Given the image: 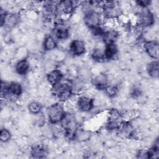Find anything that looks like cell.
Returning <instances> with one entry per match:
<instances>
[{
	"instance_id": "cell-1",
	"label": "cell",
	"mask_w": 159,
	"mask_h": 159,
	"mask_svg": "<svg viewBox=\"0 0 159 159\" xmlns=\"http://www.w3.org/2000/svg\"><path fill=\"white\" fill-rule=\"evenodd\" d=\"M60 124L65 131L66 137L70 140L75 139L78 130V122L75 116L72 113L65 112Z\"/></svg>"
},
{
	"instance_id": "cell-2",
	"label": "cell",
	"mask_w": 159,
	"mask_h": 159,
	"mask_svg": "<svg viewBox=\"0 0 159 159\" xmlns=\"http://www.w3.org/2000/svg\"><path fill=\"white\" fill-rule=\"evenodd\" d=\"M22 93V88L17 82H11L9 83H2L1 95L6 99L11 101L17 99Z\"/></svg>"
},
{
	"instance_id": "cell-3",
	"label": "cell",
	"mask_w": 159,
	"mask_h": 159,
	"mask_svg": "<svg viewBox=\"0 0 159 159\" xmlns=\"http://www.w3.org/2000/svg\"><path fill=\"white\" fill-rule=\"evenodd\" d=\"M73 89L70 83L60 82L52 86V93L54 96L60 101L63 102L70 98Z\"/></svg>"
},
{
	"instance_id": "cell-4",
	"label": "cell",
	"mask_w": 159,
	"mask_h": 159,
	"mask_svg": "<svg viewBox=\"0 0 159 159\" xmlns=\"http://www.w3.org/2000/svg\"><path fill=\"white\" fill-rule=\"evenodd\" d=\"M103 16L107 19H112L119 17L122 14V9L119 3L117 1H109L101 2Z\"/></svg>"
},
{
	"instance_id": "cell-5",
	"label": "cell",
	"mask_w": 159,
	"mask_h": 159,
	"mask_svg": "<svg viewBox=\"0 0 159 159\" xmlns=\"http://www.w3.org/2000/svg\"><path fill=\"white\" fill-rule=\"evenodd\" d=\"M65 111L63 105L60 102L54 103L47 109V114L49 122L52 124L60 123Z\"/></svg>"
},
{
	"instance_id": "cell-6",
	"label": "cell",
	"mask_w": 159,
	"mask_h": 159,
	"mask_svg": "<svg viewBox=\"0 0 159 159\" xmlns=\"http://www.w3.org/2000/svg\"><path fill=\"white\" fill-rule=\"evenodd\" d=\"M85 25L91 30L100 27L101 23V15L99 12L94 9H91L85 12L84 17Z\"/></svg>"
},
{
	"instance_id": "cell-7",
	"label": "cell",
	"mask_w": 159,
	"mask_h": 159,
	"mask_svg": "<svg viewBox=\"0 0 159 159\" xmlns=\"http://www.w3.org/2000/svg\"><path fill=\"white\" fill-rule=\"evenodd\" d=\"M122 121V116L119 111L116 109H112L108 113L106 128L110 130H116Z\"/></svg>"
},
{
	"instance_id": "cell-8",
	"label": "cell",
	"mask_w": 159,
	"mask_h": 159,
	"mask_svg": "<svg viewBox=\"0 0 159 159\" xmlns=\"http://www.w3.org/2000/svg\"><path fill=\"white\" fill-rule=\"evenodd\" d=\"M138 14V25L141 27H149L155 22V16L148 8H140Z\"/></svg>"
},
{
	"instance_id": "cell-9",
	"label": "cell",
	"mask_w": 159,
	"mask_h": 159,
	"mask_svg": "<svg viewBox=\"0 0 159 159\" xmlns=\"http://www.w3.org/2000/svg\"><path fill=\"white\" fill-rule=\"evenodd\" d=\"M117 134L121 137L130 139L135 135V129L132 124L129 121H122L116 130Z\"/></svg>"
},
{
	"instance_id": "cell-10",
	"label": "cell",
	"mask_w": 159,
	"mask_h": 159,
	"mask_svg": "<svg viewBox=\"0 0 159 159\" xmlns=\"http://www.w3.org/2000/svg\"><path fill=\"white\" fill-rule=\"evenodd\" d=\"M20 20L19 16L15 13L1 12V25H6L8 27H13L16 25Z\"/></svg>"
},
{
	"instance_id": "cell-11",
	"label": "cell",
	"mask_w": 159,
	"mask_h": 159,
	"mask_svg": "<svg viewBox=\"0 0 159 159\" xmlns=\"http://www.w3.org/2000/svg\"><path fill=\"white\" fill-rule=\"evenodd\" d=\"M143 47L147 54L152 58L158 60V42L156 40H145L143 42Z\"/></svg>"
},
{
	"instance_id": "cell-12",
	"label": "cell",
	"mask_w": 159,
	"mask_h": 159,
	"mask_svg": "<svg viewBox=\"0 0 159 159\" xmlns=\"http://www.w3.org/2000/svg\"><path fill=\"white\" fill-rule=\"evenodd\" d=\"M69 51L71 55L80 56L86 52V45L84 41L80 39L73 40L69 46Z\"/></svg>"
},
{
	"instance_id": "cell-13",
	"label": "cell",
	"mask_w": 159,
	"mask_h": 159,
	"mask_svg": "<svg viewBox=\"0 0 159 159\" xmlns=\"http://www.w3.org/2000/svg\"><path fill=\"white\" fill-rule=\"evenodd\" d=\"M78 109L82 112H88L94 106V99L91 98L81 96L79 97L76 101Z\"/></svg>"
},
{
	"instance_id": "cell-14",
	"label": "cell",
	"mask_w": 159,
	"mask_h": 159,
	"mask_svg": "<svg viewBox=\"0 0 159 159\" xmlns=\"http://www.w3.org/2000/svg\"><path fill=\"white\" fill-rule=\"evenodd\" d=\"M77 3V2L73 1H60L58 5V14L61 12L66 15L71 14L75 9Z\"/></svg>"
},
{
	"instance_id": "cell-15",
	"label": "cell",
	"mask_w": 159,
	"mask_h": 159,
	"mask_svg": "<svg viewBox=\"0 0 159 159\" xmlns=\"http://www.w3.org/2000/svg\"><path fill=\"white\" fill-rule=\"evenodd\" d=\"M91 83L98 89L104 90L109 84L108 77L104 73H100L92 78Z\"/></svg>"
},
{
	"instance_id": "cell-16",
	"label": "cell",
	"mask_w": 159,
	"mask_h": 159,
	"mask_svg": "<svg viewBox=\"0 0 159 159\" xmlns=\"http://www.w3.org/2000/svg\"><path fill=\"white\" fill-rule=\"evenodd\" d=\"M69 29L63 23H58L55 26L53 34L55 39L65 40L69 37Z\"/></svg>"
},
{
	"instance_id": "cell-17",
	"label": "cell",
	"mask_w": 159,
	"mask_h": 159,
	"mask_svg": "<svg viewBox=\"0 0 159 159\" xmlns=\"http://www.w3.org/2000/svg\"><path fill=\"white\" fill-rule=\"evenodd\" d=\"M63 76V75L61 71L59 70L55 69L50 71L47 75V80L48 83L52 86H53L61 81Z\"/></svg>"
},
{
	"instance_id": "cell-18",
	"label": "cell",
	"mask_w": 159,
	"mask_h": 159,
	"mask_svg": "<svg viewBox=\"0 0 159 159\" xmlns=\"http://www.w3.org/2000/svg\"><path fill=\"white\" fill-rule=\"evenodd\" d=\"M119 36V32L116 30L114 29H110L107 30H104L102 36V39L106 45L108 43H116Z\"/></svg>"
},
{
	"instance_id": "cell-19",
	"label": "cell",
	"mask_w": 159,
	"mask_h": 159,
	"mask_svg": "<svg viewBox=\"0 0 159 159\" xmlns=\"http://www.w3.org/2000/svg\"><path fill=\"white\" fill-rule=\"evenodd\" d=\"M118 52V48L116 43H108L105 45V48L104 50V56L106 60H112L117 55Z\"/></svg>"
},
{
	"instance_id": "cell-20",
	"label": "cell",
	"mask_w": 159,
	"mask_h": 159,
	"mask_svg": "<svg viewBox=\"0 0 159 159\" xmlns=\"http://www.w3.org/2000/svg\"><path fill=\"white\" fill-rule=\"evenodd\" d=\"M30 65L27 60L22 59L18 61L15 65V70L19 75H25L28 72Z\"/></svg>"
},
{
	"instance_id": "cell-21",
	"label": "cell",
	"mask_w": 159,
	"mask_h": 159,
	"mask_svg": "<svg viewBox=\"0 0 159 159\" xmlns=\"http://www.w3.org/2000/svg\"><path fill=\"white\" fill-rule=\"evenodd\" d=\"M30 154L32 157L34 158H44L48 155V152L44 147L35 145L32 148Z\"/></svg>"
},
{
	"instance_id": "cell-22",
	"label": "cell",
	"mask_w": 159,
	"mask_h": 159,
	"mask_svg": "<svg viewBox=\"0 0 159 159\" xmlns=\"http://www.w3.org/2000/svg\"><path fill=\"white\" fill-rule=\"evenodd\" d=\"M147 72L148 75L153 78H157L158 77L159 70H158V61L155 60L147 65Z\"/></svg>"
},
{
	"instance_id": "cell-23",
	"label": "cell",
	"mask_w": 159,
	"mask_h": 159,
	"mask_svg": "<svg viewBox=\"0 0 159 159\" xmlns=\"http://www.w3.org/2000/svg\"><path fill=\"white\" fill-rule=\"evenodd\" d=\"M43 49L46 51H50L54 50L57 47L56 39L52 35L47 36L43 42Z\"/></svg>"
},
{
	"instance_id": "cell-24",
	"label": "cell",
	"mask_w": 159,
	"mask_h": 159,
	"mask_svg": "<svg viewBox=\"0 0 159 159\" xmlns=\"http://www.w3.org/2000/svg\"><path fill=\"white\" fill-rule=\"evenodd\" d=\"M42 109V104L37 101H32L28 105V109L30 113L37 115L41 112Z\"/></svg>"
},
{
	"instance_id": "cell-25",
	"label": "cell",
	"mask_w": 159,
	"mask_h": 159,
	"mask_svg": "<svg viewBox=\"0 0 159 159\" xmlns=\"http://www.w3.org/2000/svg\"><path fill=\"white\" fill-rule=\"evenodd\" d=\"M91 58L96 61H104L106 59H105L104 50L99 48H94L91 53Z\"/></svg>"
},
{
	"instance_id": "cell-26",
	"label": "cell",
	"mask_w": 159,
	"mask_h": 159,
	"mask_svg": "<svg viewBox=\"0 0 159 159\" xmlns=\"http://www.w3.org/2000/svg\"><path fill=\"white\" fill-rule=\"evenodd\" d=\"M106 94L110 98H113L117 95L119 92V88L116 85L108 84L104 89Z\"/></svg>"
},
{
	"instance_id": "cell-27",
	"label": "cell",
	"mask_w": 159,
	"mask_h": 159,
	"mask_svg": "<svg viewBox=\"0 0 159 159\" xmlns=\"http://www.w3.org/2000/svg\"><path fill=\"white\" fill-rule=\"evenodd\" d=\"M11 138V134L9 130L6 129H2L0 132V139L2 142H8Z\"/></svg>"
},
{
	"instance_id": "cell-28",
	"label": "cell",
	"mask_w": 159,
	"mask_h": 159,
	"mask_svg": "<svg viewBox=\"0 0 159 159\" xmlns=\"http://www.w3.org/2000/svg\"><path fill=\"white\" fill-rule=\"evenodd\" d=\"M135 3L140 8H148V7L151 4L152 2L147 0H139L135 1Z\"/></svg>"
},
{
	"instance_id": "cell-29",
	"label": "cell",
	"mask_w": 159,
	"mask_h": 159,
	"mask_svg": "<svg viewBox=\"0 0 159 159\" xmlns=\"http://www.w3.org/2000/svg\"><path fill=\"white\" fill-rule=\"evenodd\" d=\"M141 94V91L138 88H134L132 92V96L134 98H137Z\"/></svg>"
}]
</instances>
